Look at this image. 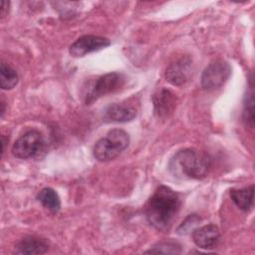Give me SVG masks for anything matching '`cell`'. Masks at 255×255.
Segmentation results:
<instances>
[{"label": "cell", "mask_w": 255, "mask_h": 255, "mask_svg": "<svg viewBox=\"0 0 255 255\" xmlns=\"http://www.w3.org/2000/svg\"><path fill=\"white\" fill-rule=\"evenodd\" d=\"M136 116V110L126 104H111L104 113V121L108 123H128Z\"/></svg>", "instance_id": "cell-11"}, {"label": "cell", "mask_w": 255, "mask_h": 255, "mask_svg": "<svg viewBox=\"0 0 255 255\" xmlns=\"http://www.w3.org/2000/svg\"><path fill=\"white\" fill-rule=\"evenodd\" d=\"M50 243L46 238L29 235L22 238L15 246L18 254H44L49 250Z\"/></svg>", "instance_id": "cell-12"}, {"label": "cell", "mask_w": 255, "mask_h": 255, "mask_svg": "<svg viewBox=\"0 0 255 255\" xmlns=\"http://www.w3.org/2000/svg\"><path fill=\"white\" fill-rule=\"evenodd\" d=\"M242 118L246 127L253 128L254 126V92H253L252 80H250V87L247 90L246 95L244 97Z\"/></svg>", "instance_id": "cell-15"}, {"label": "cell", "mask_w": 255, "mask_h": 255, "mask_svg": "<svg viewBox=\"0 0 255 255\" xmlns=\"http://www.w3.org/2000/svg\"><path fill=\"white\" fill-rule=\"evenodd\" d=\"M253 193L254 185L240 189H231L230 198L239 209L247 212L253 206Z\"/></svg>", "instance_id": "cell-13"}, {"label": "cell", "mask_w": 255, "mask_h": 255, "mask_svg": "<svg viewBox=\"0 0 255 255\" xmlns=\"http://www.w3.org/2000/svg\"><path fill=\"white\" fill-rule=\"evenodd\" d=\"M200 220L201 219L197 214H189L184 219V221H182V223L177 227L176 232L179 235H186L195 229V226L199 223Z\"/></svg>", "instance_id": "cell-18"}, {"label": "cell", "mask_w": 255, "mask_h": 255, "mask_svg": "<svg viewBox=\"0 0 255 255\" xmlns=\"http://www.w3.org/2000/svg\"><path fill=\"white\" fill-rule=\"evenodd\" d=\"M46 151V141L37 129H30L19 136L12 146V154L21 159L38 158Z\"/></svg>", "instance_id": "cell-4"}, {"label": "cell", "mask_w": 255, "mask_h": 255, "mask_svg": "<svg viewBox=\"0 0 255 255\" xmlns=\"http://www.w3.org/2000/svg\"><path fill=\"white\" fill-rule=\"evenodd\" d=\"M9 11V2L2 1L1 2V17L4 18Z\"/></svg>", "instance_id": "cell-19"}, {"label": "cell", "mask_w": 255, "mask_h": 255, "mask_svg": "<svg viewBox=\"0 0 255 255\" xmlns=\"http://www.w3.org/2000/svg\"><path fill=\"white\" fill-rule=\"evenodd\" d=\"M220 239V232L216 225L207 224L192 231V240L201 249L214 248Z\"/></svg>", "instance_id": "cell-10"}, {"label": "cell", "mask_w": 255, "mask_h": 255, "mask_svg": "<svg viewBox=\"0 0 255 255\" xmlns=\"http://www.w3.org/2000/svg\"><path fill=\"white\" fill-rule=\"evenodd\" d=\"M210 165L208 154L195 148H182L170 158L168 170L180 179H201L208 173Z\"/></svg>", "instance_id": "cell-2"}, {"label": "cell", "mask_w": 255, "mask_h": 255, "mask_svg": "<svg viewBox=\"0 0 255 255\" xmlns=\"http://www.w3.org/2000/svg\"><path fill=\"white\" fill-rule=\"evenodd\" d=\"M128 144V133L122 128H114L110 130L106 136L100 138L95 143L93 155L101 162L110 161L118 157Z\"/></svg>", "instance_id": "cell-3"}, {"label": "cell", "mask_w": 255, "mask_h": 255, "mask_svg": "<svg viewBox=\"0 0 255 255\" xmlns=\"http://www.w3.org/2000/svg\"><path fill=\"white\" fill-rule=\"evenodd\" d=\"M191 59L182 57L168 65L165 70V79L173 86L183 85L191 74Z\"/></svg>", "instance_id": "cell-9"}, {"label": "cell", "mask_w": 255, "mask_h": 255, "mask_svg": "<svg viewBox=\"0 0 255 255\" xmlns=\"http://www.w3.org/2000/svg\"><path fill=\"white\" fill-rule=\"evenodd\" d=\"M231 75V67L228 62L215 60L211 62L201 75V86L207 91L221 88Z\"/></svg>", "instance_id": "cell-6"}, {"label": "cell", "mask_w": 255, "mask_h": 255, "mask_svg": "<svg viewBox=\"0 0 255 255\" xmlns=\"http://www.w3.org/2000/svg\"><path fill=\"white\" fill-rule=\"evenodd\" d=\"M36 198L46 209H48L53 214L58 213L61 209L60 197L56 190L53 189L52 187L42 188L38 192Z\"/></svg>", "instance_id": "cell-14"}, {"label": "cell", "mask_w": 255, "mask_h": 255, "mask_svg": "<svg viewBox=\"0 0 255 255\" xmlns=\"http://www.w3.org/2000/svg\"><path fill=\"white\" fill-rule=\"evenodd\" d=\"M179 206L180 198L178 194L170 187L160 185L145 205L146 221L156 230H166L169 228Z\"/></svg>", "instance_id": "cell-1"}, {"label": "cell", "mask_w": 255, "mask_h": 255, "mask_svg": "<svg viewBox=\"0 0 255 255\" xmlns=\"http://www.w3.org/2000/svg\"><path fill=\"white\" fill-rule=\"evenodd\" d=\"M111 45V41L102 36L96 35H84L78 38L69 47V53L76 58L84 57L87 54L105 49Z\"/></svg>", "instance_id": "cell-7"}, {"label": "cell", "mask_w": 255, "mask_h": 255, "mask_svg": "<svg viewBox=\"0 0 255 255\" xmlns=\"http://www.w3.org/2000/svg\"><path fill=\"white\" fill-rule=\"evenodd\" d=\"M125 82L126 77L118 72H111L99 77L86 93L85 104L92 105L100 98L119 91Z\"/></svg>", "instance_id": "cell-5"}, {"label": "cell", "mask_w": 255, "mask_h": 255, "mask_svg": "<svg viewBox=\"0 0 255 255\" xmlns=\"http://www.w3.org/2000/svg\"><path fill=\"white\" fill-rule=\"evenodd\" d=\"M4 113H5V103L1 101V117L4 116Z\"/></svg>", "instance_id": "cell-20"}, {"label": "cell", "mask_w": 255, "mask_h": 255, "mask_svg": "<svg viewBox=\"0 0 255 255\" xmlns=\"http://www.w3.org/2000/svg\"><path fill=\"white\" fill-rule=\"evenodd\" d=\"M181 245L176 241H162L154 244L144 253H163V254H180Z\"/></svg>", "instance_id": "cell-17"}, {"label": "cell", "mask_w": 255, "mask_h": 255, "mask_svg": "<svg viewBox=\"0 0 255 255\" xmlns=\"http://www.w3.org/2000/svg\"><path fill=\"white\" fill-rule=\"evenodd\" d=\"M154 115L160 120L168 119L176 108V97L168 89L160 88L152 96Z\"/></svg>", "instance_id": "cell-8"}, {"label": "cell", "mask_w": 255, "mask_h": 255, "mask_svg": "<svg viewBox=\"0 0 255 255\" xmlns=\"http://www.w3.org/2000/svg\"><path fill=\"white\" fill-rule=\"evenodd\" d=\"M19 82V76L12 67L2 62L0 66V86L2 90H11Z\"/></svg>", "instance_id": "cell-16"}]
</instances>
